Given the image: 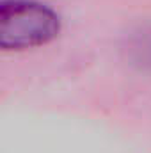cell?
Here are the masks:
<instances>
[{"label": "cell", "instance_id": "cell-1", "mask_svg": "<svg viewBox=\"0 0 151 153\" xmlns=\"http://www.w3.org/2000/svg\"><path fill=\"white\" fill-rule=\"evenodd\" d=\"M61 32L59 14L38 0H0V48L27 50L48 45Z\"/></svg>", "mask_w": 151, "mask_h": 153}]
</instances>
